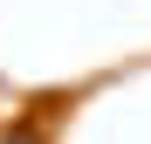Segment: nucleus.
<instances>
[{"label":"nucleus","mask_w":151,"mask_h":144,"mask_svg":"<svg viewBox=\"0 0 151 144\" xmlns=\"http://www.w3.org/2000/svg\"><path fill=\"white\" fill-rule=\"evenodd\" d=\"M7 144H41V137H35V124H21V130H14Z\"/></svg>","instance_id":"1"}]
</instances>
